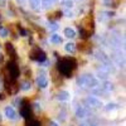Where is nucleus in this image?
Wrapping results in <instances>:
<instances>
[{"instance_id": "f257e3e1", "label": "nucleus", "mask_w": 126, "mask_h": 126, "mask_svg": "<svg viewBox=\"0 0 126 126\" xmlns=\"http://www.w3.org/2000/svg\"><path fill=\"white\" fill-rule=\"evenodd\" d=\"M77 85L81 88H87V90L96 88L98 86V79L91 73H83L77 78Z\"/></svg>"}, {"instance_id": "f03ea898", "label": "nucleus", "mask_w": 126, "mask_h": 126, "mask_svg": "<svg viewBox=\"0 0 126 126\" xmlns=\"http://www.w3.org/2000/svg\"><path fill=\"white\" fill-rule=\"evenodd\" d=\"M76 68V61L73 58H62L58 62V69L64 77H69Z\"/></svg>"}, {"instance_id": "7ed1b4c3", "label": "nucleus", "mask_w": 126, "mask_h": 126, "mask_svg": "<svg viewBox=\"0 0 126 126\" xmlns=\"http://www.w3.org/2000/svg\"><path fill=\"white\" fill-rule=\"evenodd\" d=\"M115 67L111 64V63H101V66L97 68V76L98 78H102V79H107L112 73H115Z\"/></svg>"}, {"instance_id": "20e7f679", "label": "nucleus", "mask_w": 126, "mask_h": 126, "mask_svg": "<svg viewBox=\"0 0 126 126\" xmlns=\"http://www.w3.org/2000/svg\"><path fill=\"white\" fill-rule=\"evenodd\" d=\"M76 117L77 119H81V120H86V119H90L92 116V111L90 107L87 106H78L76 109Z\"/></svg>"}, {"instance_id": "39448f33", "label": "nucleus", "mask_w": 126, "mask_h": 126, "mask_svg": "<svg viewBox=\"0 0 126 126\" xmlns=\"http://www.w3.org/2000/svg\"><path fill=\"white\" fill-rule=\"evenodd\" d=\"M85 106H87L90 109H101V107H103V103L97 97L88 96V97L85 98Z\"/></svg>"}, {"instance_id": "423d86ee", "label": "nucleus", "mask_w": 126, "mask_h": 126, "mask_svg": "<svg viewBox=\"0 0 126 126\" xmlns=\"http://www.w3.org/2000/svg\"><path fill=\"white\" fill-rule=\"evenodd\" d=\"M37 85L40 88H47L48 87V77L46 75V72H39V75L37 76Z\"/></svg>"}, {"instance_id": "0eeeda50", "label": "nucleus", "mask_w": 126, "mask_h": 126, "mask_svg": "<svg viewBox=\"0 0 126 126\" xmlns=\"http://www.w3.org/2000/svg\"><path fill=\"white\" fill-rule=\"evenodd\" d=\"M30 58L34 59V61H37V62H44V61L47 59L46 53H44V52L40 48H37L35 50H33V53L30 54Z\"/></svg>"}, {"instance_id": "6e6552de", "label": "nucleus", "mask_w": 126, "mask_h": 126, "mask_svg": "<svg viewBox=\"0 0 126 126\" xmlns=\"http://www.w3.org/2000/svg\"><path fill=\"white\" fill-rule=\"evenodd\" d=\"M8 71L10 73V79H16L19 76V68L14 62H9L8 63Z\"/></svg>"}, {"instance_id": "1a4fd4ad", "label": "nucleus", "mask_w": 126, "mask_h": 126, "mask_svg": "<svg viewBox=\"0 0 126 126\" xmlns=\"http://www.w3.org/2000/svg\"><path fill=\"white\" fill-rule=\"evenodd\" d=\"M4 113L9 120H16V117H18V113L13 106H6L4 110Z\"/></svg>"}, {"instance_id": "9d476101", "label": "nucleus", "mask_w": 126, "mask_h": 126, "mask_svg": "<svg viewBox=\"0 0 126 126\" xmlns=\"http://www.w3.org/2000/svg\"><path fill=\"white\" fill-rule=\"evenodd\" d=\"M20 115H22L23 117H25V119H29L32 116V113H30V106H29L27 102H23V105L20 106Z\"/></svg>"}, {"instance_id": "9b49d317", "label": "nucleus", "mask_w": 126, "mask_h": 126, "mask_svg": "<svg viewBox=\"0 0 126 126\" xmlns=\"http://www.w3.org/2000/svg\"><path fill=\"white\" fill-rule=\"evenodd\" d=\"M71 98V93L68 91H61L58 94H57V100L61 101V102H66Z\"/></svg>"}, {"instance_id": "f8f14e48", "label": "nucleus", "mask_w": 126, "mask_h": 126, "mask_svg": "<svg viewBox=\"0 0 126 126\" xmlns=\"http://www.w3.org/2000/svg\"><path fill=\"white\" fill-rule=\"evenodd\" d=\"M96 58L100 59L101 63H109V62H110L109 56H106V53H105V52H102V50H97V52H96Z\"/></svg>"}, {"instance_id": "ddd939ff", "label": "nucleus", "mask_w": 126, "mask_h": 126, "mask_svg": "<svg viewBox=\"0 0 126 126\" xmlns=\"http://www.w3.org/2000/svg\"><path fill=\"white\" fill-rule=\"evenodd\" d=\"M101 90L105 91V92H111L115 90V86L112 82H109V81H105L102 85H101Z\"/></svg>"}, {"instance_id": "4468645a", "label": "nucleus", "mask_w": 126, "mask_h": 126, "mask_svg": "<svg viewBox=\"0 0 126 126\" xmlns=\"http://www.w3.org/2000/svg\"><path fill=\"white\" fill-rule=\"evenodd\" d=\"M63 34H64L67 38H69V39H73L76 37V30L73 28H66L64 32H63Z\"/></svg>"}, {"instance_id": "2eb2a0df", "label": "nucleus", "mask_w": 126, "mask_h": 126, "mask_svg": "<svg viewBox=\"0 0 126 126\" xmlns=\"http://www.w3.org/2000/svg\"><path fill=\"white\" fill-rule=\"evenodd\" d=\"M62 40L63 39L59 34H52L50 35V43H53V44H61Z\"/></svg>"}, {"instance_id": "dca6fc26", "label": "nucleus", "mask_w": 126, "mask_h": 126, "mask_svg": "<svg viewBox=\"0 0 126 126\" xmlns=\"http://www.w3.org/2000/svg\"><path fill=\"white\" fill-rule=\"evenodd\" d=\"M64 50L67 52V53H75V52H76V44L69 42V43H67L64 46Z\"/></svg>"}, {"instance_id": "f3484780", "label": "nucleus", "mask_w": 126, "mask_h": 126, "mask_svg": "<svg viewBox=\"0 0 126 126\" xmlns=\"http://www.w3.org/2000/svg\"><path fill=\"white\" fill-rule=\"evenodd\" d=\"M29 4H30V8L33 10H39V8H40V0H29Z\"/></svg>"}, {"instance_id": "a211bd4d", "label": "nucleus", "mask_w": 126, "mask_h": 126, "mask_svg": "<svg viewBox=\"0 0 126 126\" xmlns=\"http://www.w3.org/2000/svg\"><path fill=\"white\" fill-rule=\"evenodd\" d=\"M30 88H32V83L29 81H24L20 83V90L22 91H29Z\"/></svg>"}, {"instance_id": "6ab92c4d", "label": "nucleus", "mask_w": 126, "mask_h": 126, "mask_svg": "<svg viewBox=\"0 0 126 126\" xmlns=\"http://www.w3.org/2000/svg\"><path fill=\"white\" fill-rule=\"evenodd\" d=\"M79 126H97V121L94 120H85L79 124Z\"/></svg>"}, {"instance_id": "aec40b11", "label": "nucleus", "mask_w": 126, "mask_h": 126, "mask_svg": "<svg viewBox=\"0 0 126 126\" xmlns=\"http://www.w3.org/2000/svg\"><path fill=\"white\" fill-rule=\"evenodd\" d=\"M106 111H113V110H119V105L117 103H109V105H106Z\"/></svg>"}, {"instance_id": "412c9836", "label": "nucleus", "mask_w": 126, "mask_h": 126, "mask_svg": "<svg viewBox=\"0 0 126 126\" xmlns=\"http://www.w3.org/2000/svg\"><path fill=\"white\" fill-rule=\"evenodd\" d=\"M56 3V0H42V5H43V8H49V6H52Z\"/></svg>"}, {"instance_id": "4be33fe9", "label": "nucleus", "mask_w": 126, "mask_h": 126, "mask_svg": "<svg viewBox=\"0 0 126 126\" xmlns=\"http://www.w3.org/2000/svg\"><path fill=\"white\" fill-rule=\"evenodd\" d=\"M111 16H112L111 13H102L100 15V20H101V22H106V20H109Z\"/></svg>"}, {"instance_id": "5701e85b", "label": "nucleus", "mask_w": 126, "mask_h": 126, "mask_svg": "<svg viewBox=\"0 0 126 126\" xmlns=\"http://www.w3.org/2000/svg\"><path fill=\"white\" fill-rule=\"evenodd\" d=\"M6 52H8L9 54L12 53V56H15V49H14V47H13L12 43H6Z\"/></svg>"}, {"instance_id": "b1692460", "label": "nucleus", "mask_w": 126, "mask_h": 126, "mask_svg": "<svg viewBox=\"0 0 126 126\" xmlns=\"http://www.w3.org/2000/svg\"><path fill=\"white\" fill-rule=\"evenodd\" d=\"M8 34H9V30L4 27H0V37L5 38V37H8Z\"/></svg>"}, {"instance_id": "393cba45", "label": "nucleus", "mask_w": 126, "mask_h": 126, "mask_svg": "<svg viewBox=\"0 0 126 126\" xmlns=\"http://www.w3.org/2000/svg\"><path fill=\"white\" fill-rule=\"evenodd\" d=\"M27 126H40V124H39V121H37V120H29V121L27 122Z\"/></svg>"}, {"instance_id": "a878e982", "label": "nucleus", "mask_w": 126, "mask_h": 126, "mask_svg": "<svg viewBox=\"0 0 126 126\" xmlns=\"http://www.w3.org/2000/svg\"><path fill=\"white\" fill-rule=\"evenodd\" d=\"M49 29H50V30H57V29H58L57 23H50V24H49Z\"/></svg>"}, {"instance_id": "bb28decb", "label": "nucleus", "mask_w": 126, "mask_h": 126, "mask_svg": "<svg viewBox=\"0 0 126 126\" xmlns=\"http://www.w3.org/2000/svg\"><path fill=\"white\" fill-rule=\"evenodd\" d=\"M111 3H112V0H103V4H105V5H107V6H110Z\"/></svg>"}, {"instance_id": "cd10ccee", "label": "nucleus", "mask_w": 126, "mask_h": 126, "mask_svg": "<svg viewBox=\"0 0 126 126\" xmlns=\"http://www.w3.org/2000/svg\"><path fill=\"white\" fill-rule=\"evenodd\" d=\"M49 126H59V125H58L56 121H50V122H49Z\"/></svg>"}, {"instance_id": "c85d7f7f", "label": "nucleus", "mask_w": 126, "mask_h": 126, "mask_svg": "<svg viewBox=\"0 0 126 126\" xmlns=\"http://www.w3.org/2000/svg\"><path fill=\"white\" fill-rule=\"evenodd\" d=\"M18 1H19L20 4H24V3H25V0H18Z\"/></svg>"}, {"instance_id": "c756f323", "label": "nucleus", "mask_w": 126, "mask_h": 126, "mask_svg": "<svg viewBox=\"0 0 126 126\" xmlns=\"http://www.w3.org/2000/svg\"><path fill=\"white\" fill-rule=\"evenodd\" d=\"M4 98H5V97H4V94L1 93V94H0V100H4Z\"/></svg>"}, {"instance_id": "7c9ffc66", "label": "nucleus", "mask_w": 126, "mask_h": 126, "mask_svg": "<svg viewBox=\"0 0 126 126\" xmlns=\"http://www.w3.org/2000/svg\"><path fill=\"white\" fill-rule=\"evenodd\" d=\"M0 120H1V115H0Z\"/></svg>"}]
</instances>
